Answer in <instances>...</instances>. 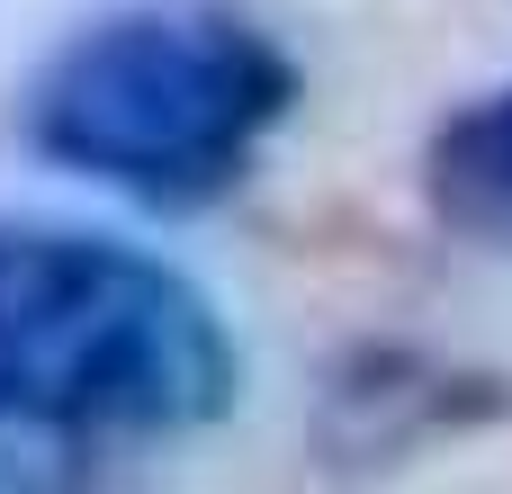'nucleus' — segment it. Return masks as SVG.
<instances>
[{
  "instance_id": "f257e3e1",
  "label": "nucleus",
  "mask_w": 512,
  "mask_h": 494,
  "mask_svg": "<svg viewBox=\"0 0 512 494\" xmlns=\"http://www.w3.org/2000/svg\"><path fill=\"white\" fill-rule=\"evenodd\" d=\"M216 297L99 225L0 216V477H108L234 414Z\"/></svg>"
},
{
  "instance_id": "f03ea898",
  "label": "nucleus",
  "mask_w": 512,
  "mask_h": 494,
  "mask_svg": "<svg viewBox=\"0 0 512 494\" xmlns=\"http://www.w3.org/2000/svg\"><path fill=\"white\" fill-rule=\"evenodd\" d=\"M297 99L306 72L261 9L117 0L27 72L18 144L144 216H207L261 171Z\"/></svg>"
},
{
  "instance_id": "7ed1b4c3",
  "label": "nucleus",
  "mask_w": 512,
  "mask_h": 494,
  "mask_svg": "<svg viewBox=\"0 0 512 494\" xmlns=\"http://www.w3.org/2000/svg\"><path fill=\"white\" fill-rule=\"evenodd\" d=\"M423 207L459 243L512 252V81L459 99L423 144Z\"/></svg>"
}]
</instances>
